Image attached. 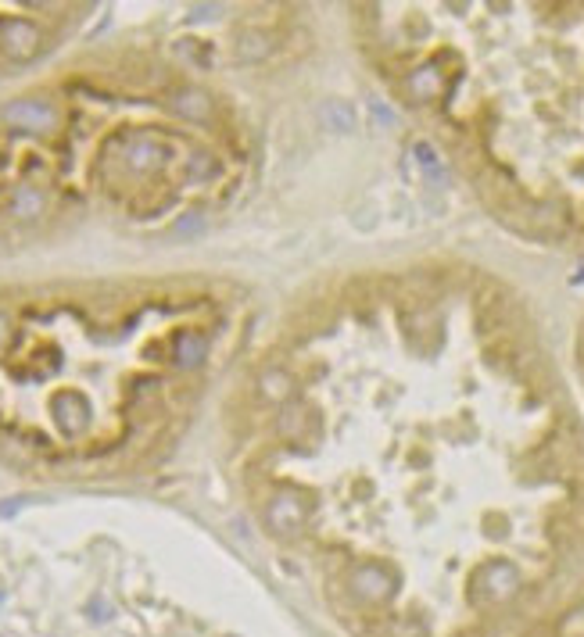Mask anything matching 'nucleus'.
Listing matches in <instances>:
<instances>
[{
    "label": "nucleus",
    "instance_id": "nucleus-1",
    "mask_svg": "<svg viewBox=\"0 0 584 637\" xmlns=\"http://www.w3.org/2000/svg\"><path fill=\"white\" fill-rule=\"evenodd\" d=\"M226 462L355 637H513L584 570V401L509 269L427 247L323 272L226 383Z\"/></svg>",
    "mask_w": 584,
    "mask_h": 637
},
{
    "label": "nucleus",
    "instance_id": "nucleus-2",
    "mask_svg": "<svg viewBox=\"0 0 584 637\" xmlns=\"http://www.w3.org/2000/svg\"><path fill=\"white\" fill-rule=\"evenodd\" d=\"M262 133L190 43L108 40L0 83V255L187 237L255 187Z\"/></svg>",
    "mask_w": 584,
    "mask_h": 637
},
{
    "label": "nucleus",
    "instance_id": "nucleus-3",
    "mask_svg": "<svg viewBox=\"0 0 584 637\" xmlns=\"http://www.w3.org/2000/svg\"><path fill=\"white\" fill-rule=\"evenodd\" d=\"M251 287L219 272L0 283V469L108 484L155 469L251 337Z\"/></svg>",
    "mask_w": 584,
    "mask_h": 637
},
{
    "label": "nucleus",
    "instance_id": "nucleus-4",
    "mask_svg": "<svg viewBox=\"0 0 584 637\" xmlns=\"http://www.w3.org/2000/svg\"><path fill=\"white\" fill-rule=\"evenodd\" d=\"M348 29L506 237L584 258V0L352 4Z\"/></svg>",
    "mask_w": 584,
    "mask_h": 637
},
{
    "label": "nucleus",
    "instance_id": "nucleus-5",
    "mask_svg": "<svg viewBox=\"0 0 584 637\" xmlns=\"http://www.w3.org/2000/svg\"><path fill=\"white\" fill-rule=\"evenodd\" d=\"M94 4H18L0 0V83L22 79L76 36Z\"/></svg>",
    "mask_w": 584,
    "mask_h": 637
},
{
    "label": "nucleus",
    "instance_id": "nucleus-6",
    "mask_svg": "<svg viewBox=\"0 0 584 637\" xmlns=\"http://www.w3.org/2000/svg\"><path fill=\"white\" fill-rule=\"evenodd\" d=\"M513 637H584V570Z\"/></svg>",
    "mask_w": 584,
    "mask_h": 637
},
{
    "label": "nucleus",
    "instance_id": "nucleus-7",
    "mask_svg": "<svg viewBox=\"0 0 584 637\" xmlns=\"http://www.w3.org/2000/svg\"><path fill=\"white\" fill-rule=\"evenodd\" d=\"M567 362H570V373H574L577 394H581L584 401V305L581 312H577L574 326L567 330Z\"/></svg>",
    "mask_w": 584,
    "mask_h": 637
}]
</instances>
